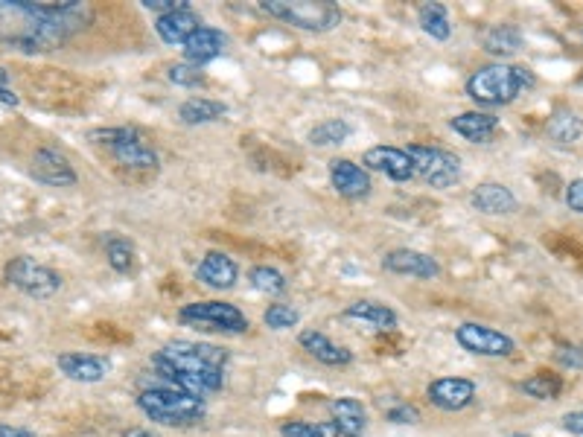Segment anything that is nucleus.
I'll list each match as a JSON object with an SVG mask.
<instances>
[{
    "mask_svg": "<svg viewBox=\"0 0 583 437\" xmlns=\"http://www.w3.org/2000/svg\"><path fill=\"white\" fill-rule=\"evenodd\" d=\"M79 0H0V41L21 53H50L91 24Z\"/></svg>",
    "mask_w": 583,
    "mask_h": 437,
    "instance_id": "1",
    "label": "nucleus"
},
{
    "mask_svg": "<svg viewBox=\"0 0 583 437\" xmlns=\"http://www.w3.org/2000/svg\"><path fill=\"white\" fill-rule=\"evenodd\" d=\"M228 359L231 356L225 347L207 341H170L152 356V368L167 385L205 400L222 391Z\"/></svg>",
    "mask_w": 583,
    "mask_h": 437,
    "instance_id": "2",
    "label": "nucleus"
},
{
    "mask_svg": "<svg viewBox=\"0 0 583 437\" xmlns=\"http://www.w3.org/2000/svg\"><path fill=\"white\" fill-rule=\"evenodd\" d=\"M534 85V73L522 65H505V62H493L484 68L473 70V76L467 79L464 91L467 97L481 108H502Z\"/></svg>",
    "mask_w": 583,
    "mask_h": 437,
    "instance_id": "3",
    "label": "nucleus"
},
{
    "mask_svg": "<svg viewBox=\"0 0 583 437\" xmlns=\"http://www.w3.org/2000/svg\"><path fill=\"white\" fill-rule=\"evenodd\" d=\"M138 408L143 411L146 420L167 426V429H190L205 417L207 403L202 397H193L181 388L172 385H155V388H143L138 394Z\"/></svg>",
    "mask_w": 583,
    "mask_h": 437,
    "instance_id": "4",
    "label": "nucleus"
},
{
    "mask_svg": "<svg viewBox=\"0 0 583 437\" xmlns=\"http://www.w3.org/2000/svg\"><path fill=\"white\" fill-rule=\"evenodd\" d=\"M260 9L269 18L307 33H330L342 21V9L333 0H263Z\"/></svg>",
    "mask_w": 583,
    "mask_h": 437,
    "instance_id": "5",
    "label": "nucleus"
},
{
    "mask_svg": "<svg viewBox=\"0 0 583 437\" xmlns=\"http://www.w3.org/2000/svg\"><path fill=\"white\" fill-rule=\"evenodd\" d=\"M178 321L205 333H248V318L240 306L228 301H193L178 309Z\"/></svg>",
    "mask_w": 583,
    "mask_h": 437,
    "instance_id": "6",
    "label": "nucleus"
},
{
    "mask_svg": "<svg viewBox=\"0 0 583 437\" xmlns=\"http://www.w3.org/2000/svg\"><path fill=\"white\" fill-rule=\"evenodd\" d=\"M3 277L12 289H18L21 295H27L33 301H50L65 286L59 271L44 266V263H35L33 257H12L3 266Z\"/></svg>",
    "mask_w": 583,
    "mask_h": 437,
    "instance_id": "7",
    "label": "nucleus"
},
{
    "mask_svg": "<svg viewBox=\"0 0 583 437\" xmlns=\"http://www.w3.org/2000/svg\"><path fill=\"white\" fill-rule=\"evenodd\" d=\"M406 155L412 158L414 175H420L435 190H446V187L458 184V178H461V158L455 152H446L441 146L412 143L406 149Z\"/></svg>",
    "mask_w": 583,
    "mask_h": 437,
    "instance_id": "8",
    "label": "nucleus"
},
{
    "mask_svg": "<svg viewBox=\"0 0 583 437\" xmlns=\"http://www.w3.org/2000/svg\"><path fill=\"white\" fill-rule=\"evenodd\" d=\"M455 341L473 353V356H487V359H505L516 350V341L502 330H493L487 324H476V321H467V324H458L455 327Z\"/></svg>",
    "mask_w": 583,
    "mask_h": 437,
    "instance_id": "9",
    "label": "nucleus"
},
{
    "mask_svg": "<svg viewBox=\"0 0 583 437\" xmlns=\"http://www.w3.org/2000/svg\"><path fill=\"white\" fill-rule=\"evenodd\" d=\"M30 172H33L35 181L47 184V187H76L79 175L70 164V158L62 152V149H53V146H41L35 149L33 161H30Z\"/></svg>",
    "mask_w": 583,
    "mask_h": 437,
    "instance_id": "10",
    "label": "nucleus"
},
{
    "mask_svg": "<svg viewBox=\"0 0 583 437\" xmlns=\"http://www.w3.org/2000/svg\"><path fill=\"white\" fill-rule=\"evenodd\" d=\"M426 397L429 403L441 411H464L470 408L476 400V382L473 379H464V376H441L435 382H429L426 388Z\"/></svg>",
    "mask_w": 583,
    "mask_h": 437,
    "instance_id": "11",
    "label": "nucleus"
},
{
    "mask_svg": "<svg viewBox=\"0 0 583 437\" xmlns=\"http://www.w3.org/2000/svg\"><path fill=\"white\" fill-rule=\"evenodd\" d=\"M330 184L333 190L350 199V202H359V199H368L374 184H371V172L365 167H359L356 161L350 158H333L330 161Z\"/></svg>",
    "mask_w": 583,
    "mask_h": 437,
    "instance_id": "12",
    "label": "nucleus"
},
{
    "mask_svg": "<svg viewBox=\"0 0 583 437\" xmlns=\"http://www.w3.org/2000/svg\"><path fill=\"white\" fill-rule=\"evenodd\" d=\"M382 269L400 277H417V280H435L441 274V263L432 254L414 251V248H394L382 257Z\"/></svg>",
    "mask_w": 583,
    "mask_h": 437,
    "instance_id": "13",
    "label": "nucleus"
},
{
    "mask_svg": "<svg viewBox=\"0 0 583 437\" xmlns=\"http://www.w3.org/2000/svg\"><path fill=\"white\" fill-rule=\"evenodd\" d=\"M362 164L371 172H382L385 178L397 181V184H406L414 178L412 158L406 155V149H397V146H374L362 155Z\"/></svg>",
    "mask_w": 583,
    "mask_h": 437,
    "instance_id": "14",
    "label": "nucleus"
},
{
    "mask_svg": "<svg viewBox=\"0 0 583 437\" xmlns=\"http://www.w3.org/2000/svg\"><path fill=\"white\" fill-rule=\"evenodd\" d=\"M196 277H199L205 286L216 289V292H228V289H234L237 280H240V266H237V260L228 257L225 251H207L205 257H202V263L196 266Z\"/></svg>",
    "mask_w": 583,
    "mask_h": 437,
    "instance_id": "15",
    "label": "nucleus"
},
{
    "mask_svg": "<svg viewBox=\"0 0 583 437\" xmlns=\"http://www.w3.org/2000/svg\"><path fill=\"white\" fill-rule=\"evenodd\" d=\"M56 365H59V370H62L68 379H73V382H85V385L103 382L105 373L111 370V362H108L105 356H97V353H76V350L62 353V356L56 359Z\"/></svg>",
    "mask_w": 583,
    "mask_h": 437,
    "instance_id": "16",
    "label": "nucleus"
},
{
    "mask_svg": "<svg viewBox=\"0 0 583 437\" xmlns=\"http://www.w3.org/2000/svg\"><path fill=\"white\" fill-rule=\"evenodd\" d=\"M228 47V35L216 27H199L196 33L187 38L184 44V59L187 65H196V68H205L207 62L219 59Z\"/></svg>",
    "mask_w": 583,
    "mask_h": 437,
    "instance_id": "17",
    "label": "nucleus"
},
{
    "mask_svg": "<svg viewBox=\"0 0 583 437\" xmlns=\"http://www.w3.org/2000/svg\"><path fill=\"white\" fill-rule=\"evenodd\" d=\"M199 27H205V24H202L199 12L193 6L175 9V12H167V15H158L155 18V33H158V38L164 44H181L184 47L187 38L196 33Z\"/></svg>",
    "mask_w": 583,
    "mask_h": 437,
    "instance_id": "18",
    "label": "nucleus"
},
{
    "mask_svg": "<svg viewBox=\"0 0 583 437\" xmlns=\"http://www.w3.org/2000/svg\"><path fill=\"white\" fill-rule=\"evenodd\" d=\"M298 344L307 350L315 362H321L327 368H347L353 362V353L342 344H336L330 336H324L321 330H304L298 336Z\"/></svg>",
    "mask_w": 583,
    "mask_h": 437,
    "instance_id": "19",
    "label": "nucleus"
},
{
    "mask_svg": "<svg viewBox=\"0 0 583 437\" xmlns=\"http://www.w3.org/2000/svg\"><path fill=\"white\" fill-rule=\"evenodd\" d=\"M123 167H129V169H158V152L143 140V135H140V129H132L129 135L123 137L120 143H114L111 149H108Z\"/></svg>",
    "mask_w": 583,
    "mask_h": 437,
    "instance_id": "20",
    "label": "nucleus"
},
{
    "mask_svg": "<svg viewBox=\"0 0 583 437\" xmlns=\"http://www.w3.org/2000/svg\"><path fill=\"white\" fill-rule=\"evenodd\" d=\"M470 204L484 213V216H511L516 213V196L505 187V184H499V181H484L479 184L476 190H473V196H470Z\"/></svg>",
    "mask_w": 583,
    "mask_h": 437,
    "instance_id": "21",
    "label": "nucleus"
},
{
    "mask_svg": "<svg viewBox=\"0 0 583 437\" xmlns=\"http://www.w3.org/2000/svg\"><path fill=\"white\" fill-rule=\"evenodd\" d=\"M449 129H452L455 135L464 137V140H470V143H487L490 137L496 135V129H499V117L490 114V111L473 108V111L455 114V117L449 120Z\"/></svg>",
    "mask_w": 583,
    "mask_h": 437,
    "instance_id": "22",
    "label": "nucleus"
},
{
    "mask_svg": "<svg viewBox=\"0 0 583 437\" xmlns=\"http://www.w3.org/2000/svg\"><path fill=\"white\" fill-rule=\"evenodd\" d=\"M330 414H333V426L339 429V437H362L368 429V411L353 397L330 400Z\"/></svg>",
    "mask_w": 583,
    "mask_h": 437,
    "instance_id": "23",
    "label": "nucleus"
},
{
    "mask_svg": "<svg viewBox=\"0 0 583 437\" xmlns=\"http://www.w3.org/2000/svg\"><path fill=\"white\" fill-rule=\"evenodd\" d=\"M342 318H347V321H362V324H368V327H374V330H382V333L397 330V324H400L397 312H394L391 306H385V303L377 301L350 303V306L342 312Z\"/></svg>",
    "mask_w": 583,
    "mask_h": 437,
    "instance_id": "24",
    "label": "nucleus"
},
{
    "mask_svg": "<svg viewBox=\"0 0 583 437\" xmlns=\"http://www.w3.org/2000/svg\"><path fill=\"white\" fill-rule=\"evenodd\" d=\"M225 114H228V105L219 100H210V97H190V100L181 102V108H178V117L187 126H207V123L222 120Z\"/></svg>",
    "mask_w": 583,
    "mask_h": 437,
    "instance_id": "25",
    "label": "nucleus"
},
{
    "mask_svg": "<svg viewBox=\"0 0 583 437\" xmlns=\"http://www.w3.org/2000/svg\"><path fill=\"white\" fill-rule=\"evenodd\" d=\"M522 44H525V35L519 27L514 24H496V27H490L487 33H484V50L490 53V56H496V59H508V56H514L522 50Z\"/></svg>",
    "mask_w": 583,
    "mask_h": 437,
    "instance_id": "26",
    "label": "nucleus"
},
{
    "mask_svg": "<svg viewBox=\"0 0 583 437\" xmlns=\"http://www.w3.org/2000/svg\"><path fill=\"white\" fill-rule=\"evenodd\" d=\"M546 132L551 140H557L563 146H575L583 140V120L572 108H557L546 123Z\"/></svg>",
    "mask_w": 583,
    "mask_h": 437,
    "instance_id": "27",
    "label": "nucleus"
},
{
    "mask_svg": "<svg viewBox=\"0 0 583 437\" xmlns=\"http://www.w3.org/2000/svg\"><path fill=\"white\" fill-rule=\"evenodd\" d=\"M417 24L423 27V33L435 38V41H449L452 38V21H449L444 3H420L417 6Z\"/></svg>",
    "mask_w": 583,
    "mask_h": 437,
    "instance_id": "28",
    "label": "nucleus"
},
{
    "mask_svg": "<svg viewBox=\"0 0 583 437\" xmlns=\"http://www.w3.org/2000/svg\"><path fill=\"white\" fill-rule=\"evenodd\" d=\"M103 248H105V260H108V266L117 271V274H129V271L135 269L138 254H135V245H132L126 236L108 234L103 239Z\"/></svg>",
    "mask_w": 583,
    "mask_h": 437,
    "instance_id": "29",
    "label": "nucleus"
},
{
    "mask_svg": "<svg viewBox=\"0 0 583 437\" xmlns=\"http://www.w3.org/2000/svg\"><path fill=\"white\" fill-rule=\"evenodd\" d=\"M350 135H353V129H350L347 120L330 117V120H321L318 126H312L307 140L312 146H339V143H344Z\"/></svg>",
    "mask_w": 583,
    "mask_h": 437,
    "instance_id": "30",
    "label": "nucleus"
},
{
    "mask_svg": "<svg viewBox=\"0 0 583 437\" xmlns=\"http://www.w3.org/2000/svg\"><path fill=\"white\" fill-rule=\"evenodd\" d=\"M248 283H251L257 292H263V295H283V292L289 289L286 274L277 271L275 266H254V269L248 271Z\"/></svg>",
    "mask_w": 583,
    "mask_h": 437,
    "instance_id": "31",
    "label": "nucleus"
},
{
    "mask_svg": "<svg viewBox=\"0 0 583 437\" xmlns=\"http://www.w3.org/2000/svg\"><path fill=\"white\" fill-rule=\"evenodd\" d=\"M519 388H522L528 397H534V400L551 403V400H557V397L563 394V379H560V376H546V373H540V376L525 379Z\"/></svg>",
    "mask_w": 583,
    "mask_h": 437,
    "instance_id": "32",
    "label": "nucleus"
},
{
    "mask_svg": "<svg viewBox=\"0 0 583 437\" xmlns=\"http://www.w3.org/2000/svg\"><path fill=\"white\" fill-rule=\"evenodd\" d=\"M280 437H339V429L333 426V420H289L280 426Z\"/></svg>",
    "mask_w": 583,
    "mask_h": 437,
    "instance_id": "33",
    "label": "nucleus"
},
{
    "mask_svg": "<svg viewBox=\"0 0 583 437\" xmlns=\"http://www.w3.org/2000/svg\"><path fill=\"white\" fill-rule=\"evenodd\" d=\"M263 321H266V327H269V330L283 333V330H292V327H298V321H301V312H298L295 306H289V303H272V306L263 312Z\"/></svg>",
    "mask_w": 583,
    "mask_h": 437,
    "instance_id": "34",
    "label": "nucleus"
},
{
    "mask_svg": "<svg viewBox=\"0 0 583 437\" xmlns=\"http://www.w3.org/2000/svg\"><path fill=\"white\" fill-rule=\"evenodd\" d=\"M167 76H170L172 85H181V88H199V85H205V73H202V68L187 65V62L172 65Z\"/></svg>",
    "mask_w": 583,
    "mask_h": 437,
    "instance_id": "35",
    "label": "nucleus"
},
{
    "mask_svg": "<svg viewBox=\"0 0 583 437\" xmlns=\"http://www.w3.org/2000/svg\"><path fill=\"white\" fill-rule=\"evenodd\" d=\"M385 420L397 423V426H417L420 423V411L409 403H394L385 411Z\"/></svg>",
    "mask_w": 583,
    "mask_h": 437,
    "instance_id": "36",
    "label": "nucleus"
},
{
    "mask_svg": "<svg viewBox=\"0 0 583 437\" xmlns=\"http://www.w3.org/2000/svg\"><path fill=\"white\" fill-rule=\"evenodd\" d=\"M140 6L149 9V12L167 15V12H175V9H187L190 0H140Z\"/></svg>",
    "mask_w": 583,
    "mask_h": 437,
    "instance_id": "37",
    "label": "nucleus"
},
{
    "mask_svg": "<svg viewBox=\"0 0 583 437\" xmlns=\"http://www.w3.org/2000/svg\"><path fill=\"white\" fill-rule=\"evenodd\" d=\"M566 207L572 213H581L583 216V178H575L569 187H566Z\"/></svg>",
    "mask_w": 583,
    "mask_h": 437,
    "instance_id": "38",
    "label": "nucleus"
},
{
    "mask_svg": "<svg viewBox=\"0 0 583 437\" xmlns=\"http://www.w3.org/2000/svg\"><path fill=\"white\" fill-rule=\"evenodd\" d=\"M557 362L572 370H583V350H578V347H560L557 350Z\"/></svg>",
    "mask_w": 583,
    "mask_h": 437,
    "instance_id": "39",
    "label": "nucleus"
},
{
    "mask_svg": "<svg viewBox=\"0 0 583 437\" xmlns=\"http://www.w3.org/2000/svg\"><path fill=\"white\" fill-rule=\"evenodd\" d=\"M0 105H9V108L18 105V94L9 88V70L6 68H0Z\"/></svg>",
    "mask_w": 583,
    "mask_h": 437,
    "instance_id": "40",
    "label": "nucleus"
},
{
    "mask_svg": "<svg viewBox=\"0 0 583 437\" xmlns=\"http://www.w3.org/2000/svg\"><path fill=\"white\" fill-rule=\"evenodd\" d=\"M563 429L566 432H572V435H581L583 437V411H569V414H563Z\"/></svg>",
    "mask_w": 583,
    "mask_h": 437,
    "instance_id": "41",
    "label": "nucleus"
},
{
    "mask_svg": "<svg viewBox=\"0 0 583 437\" xmlns=\"http://www.w3.org/2000/svg\"><path fill=\"white\" fill-rule=\"evenodd\" d=\"M0 437H35L30 429H21V426H9V423H0Z\"/></svg>",
    "mask_w": 583,
    "mask_h": 437,
    "instance_id": "42",
    "label": "nucleus"
},
{
    "mask_svg": "<svg viewBox=\"0 0 583 437\" xmlns=\"http://www.w3.org/2000/svg\"><path fill=\"white\" fill-rule=\"evenodd\" d=\"M123 437H155L152 435V432H149V429H126V432H123Z\"/></svg>",
    "mask_w": 583,
    "mask_h": 437,
    "instance_id": "43",
    "label": "nucleus"
},
{
    "mask_svg": "<svg viewBox=\"0 0 583 437\" xmlns=\"http://www.w3.org/2000/svg\"><path fill=\"white\" fill-rule=\"evenodd\" d=\"M508 437H528V435H508Z\"/></svg>",
    "mask_w": 583,
    "mask_h": 437,
    "instance_id": "44",
    "label": "nucleus"
},
{
    "mask_svg": "<svg viewBox=\"0 0 583 437\" xmlns=\"http://www.w3.org/2000/svg\"><path fill=\"white\" fill-rule=\"evenodd\" d=\"M578 82H581V88H583V73H581V79H578Z\"/></svg>",
    "mask_w": 583,
    "mask_h": 437,
    "instance_id": "45",
    "label": "nucleus"
}]
</instances>
